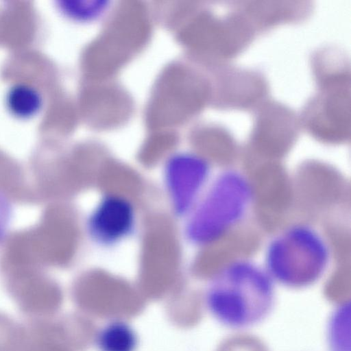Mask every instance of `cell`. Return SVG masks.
<instances>
[{"mask_svg":"<svg viewBox=\"0 0 351 351\" xmlns=\"http://www.w3.org/2000/svg\"><path fill=\"white\" fill-rule=\"evenodd\" d=\"M274 302L271 281L261 272L246 268L223 273L211 284L206 296L211 315L233 329L249 328L263 321Z\"/></svg>","mask_w":351,"mask_h":351,"instance_id":"obj_1","label":"cell"},{"mask_svg":"<svg viewBox=\"0 0 351 351\" xmlns=\"http://www.w3.org/2000/svg\"><path fill=\"white\" fill-rule=\"evenodd\" d=\"M5 287L21 312L35 319H45L57 309L60 297L53 282L31 269L4 271Z\"/></svg>","mask_w":351,"mask_h":351,"instance_id":"obj_2","label":"cell"},{"mask_svg":"<svg viewBox=\"0 0 351 351\" xmlns=\"http://www.w3.org/2000/svg\"><path fill=\"white\" fill-rule=\"evenodd\" d=\"M327 99L314 100L306 108L305 112L306 125L308 129L314 130H335L347 129V114L346 95H333Z\"/></svg>","mask_w":351,"mask_h":351,"instance_id":"obj_3","label":"cell"},{"mask_svg":"<svg viewBox=\"0 0 351 351\" xmlns=\"http://www.w3.org/2000/svg\"><path fill=\"white\" fill-rule=\"evenodd\" d=\"M136 343L134 331L122 322L109 323L97 337V345L101 351H133Z\"/></svg>","mask_w":351,"mask_h":351,"instance_id":"obj_4","label":"cell"},{"mask_svg":"<svg viewBox=\"0 0 351 351\" xmlns=\"http://www.w3.org/2000/svg\"><path fill=\"white\" fill-rule=\"evenodd\" d=\"M28 327L0 312V351H28Z\"/></svg>","mask_w":351,"mask_h":351,"instance_id":"obj_5","label":"cell"},{"mask_svg":"<svg viewBox=\"0 0 351 351\" xmlns=\"http://www.w3.org/2000/svg\"><path fill=\"white\" fill-rule=\"evenodd\" d=\"M7 101L10 110L21 118L34 114L41 104L38 93L26 86H16L10 90Z\"/></svg>","mask_w":351,"mask_h":351,"instance_id":"obj_6","label":"cell"},{"mask_svg":"<svg viewBox=\"0 0 351 351\" xmlns=\"http://www.w3.org/2000/svg\"><path fill=\"white\" fill-rule=\"evenodd\" d=\"M105 2L88 1L68 2L63 8L72 17L82 20H91L104 12Z\"/></svg>","mask_w":351,"mask_h":351,"instance_id":"obj_7","label":"cell"},{"mask_svg":"<svg viewBox=\"0 0 351 351\" xmlns=\"http://www.w3.org/2000/svg\"><path fill=\"white\" fill-rule=\"evenodd\" d=\"M12 208L8 195L0 189V243L5 238L10 222L11 221Z\"/></svg>","mask_w":351,"mask_h":351,"instance_id":"obj_8","label":"cell"}]
</instances>
